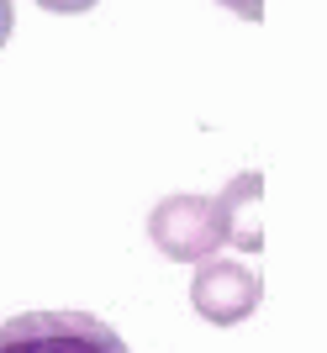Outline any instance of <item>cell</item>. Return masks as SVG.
Listing matches in <instances>:
<instances>
[{
  "instance_id": "cell-1",
  "label": "cell",
  "mask_w": 327,
  "mask_h": 353,
  "mask_svg": "<svg viewBox=\"0 0 327 353\" xmlns=\"http://www.w3.org/2000/svg\"><path fill=\"white\" fill-rule=\"evenodd\" d=\"M0 353H132L90 311H21L0 322Z\"/></svg>"
},
{
  "instance_id": "cell-2",
  "label": "cell",
  "mask_w": 327,
  "mask_h": 353,
  "mask_svg": "<svg viewBox=\"0 0 327 353\" xmlns=\"http://www.w3.org/2000/svg\"><path fill=\"white\" fill-rule=\"evenodd\" d=\"M148 237L153 248L175 264H201L222 248V221L211 195H164L148 211Z\"/></svg>"
},
{
  "instance_id": "cell-3",
  "label": "cell",
  "mask_w": 327,
  "mask_h": 353,
  "mask_svg": "<svg viewBox=\"0 0 327 353\" xmlns=\"http://www.w3.org/2000/svg\"><path fill=\"white\" fill-rule=\"evenodd\" d=\"M259 269L253 264H232V259H201L195 264V280H190V306L217 327H232V322H248L253 306H259Z\"/></svg>"
},
{
  "instance_id": "cell-4",
  "label": "cell",
  "mask_w": 327,
  "mask_h": 353,
  "mask_svg": "<svg viewBox=\"0 0 327 353\" xmlns=\"http://www.w3.org/2000/svg\"><path fill=\"white\" fill-rule=\"evenodd\" d=\"M259 195H264V174H253V169H243L238 179H227L222 190L211 195L217 221H222V243H232V248H243V253H259V248H264Z\"/></svg>"
},
{
  "instance_id": "cell-5",
  "label": "cell",
  "mask_w": 327,
  "mask_h": 353,
  "mask_svg": "<svg viewBox=\"0 0 327 353\" xmlns=\"http://www.w3.org/2000/svg\"><path fill=\"white\" fill-rule=\"evenodd\" d=\"M43 11H53V16H79V11H90L95 0H37Z\"/></svg>"
},
{
  "instance_id": "cell-6",
  "label": "cell",
  "mask_w": 327,
  "mask_h": 353,
  "mask_svg": "<svg viewBox=\"0 0 327 353\" xmlns=\"http://www.w3.org/2000/svg\"><path fill=\"white\" fill-rule=\"evenodd\" d=\"M222 6L232 16H243V21H259V16H264V0H222Z\"/></svg>"
},
{
  "instance_id": "cell-7",
  "label": "cell",
  "mask_w": 327,
  "mask_h": 353,
  "mask_svg": "<svg viewBox=\"0 0 327 353\" xmlns=\"http://www.w3.org/2000/svg\"><path fill=\"white\" fill-rule=\"evenodd\" d=\"M11 21H16V16H11V0H0V48H6V37H11Z\"/></svg>"
}]
</instances>
